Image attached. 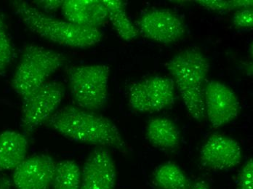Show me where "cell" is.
Here are the masks:
<instances>
[{"label":"cell","instance_id":"cell-19","mask_svg":"<svg viewBox=\"0 0 253 189\" xmlns=\"http://www.w3.org/2000/svg\"><path fill=\"white\" fill-rule=\"evenodd\" d=\"M207 10L217 13H228L234 10L252 9L253 0H198L194 1Z\"/></svg>","mask_w":253,"mask_h":189},{"label":"cell","instance_id":"cell-12","mask_svg":"<svg viewBox=\"0 0 253 189\" xmlns=\"http://www.w3.org/2000/svg\"><path fill=\"white\" fill-rule=\"evenodd\" d=\"M117 169L110 152L106 148L95 149L84 162L80 189H114Z\"/></svg>","mask_w":253,"mask_h":189},{"label":"cell","instance_id":"cell-4","mask_svg":"<svg viewBox=\"0 0 253 189\" xmlns=\"http://www.w3.org/2000/svg\"><path fill=\"white\" fill-rule=\"evenodd\" d=\"M65 60L61 53L38 44L26 46L12 78L14 91L22 98L33 93L63 67Z\"/></svg>","mask_w":253,"mask_h":189},{"label":"cell","instance_id":"cell-24","mask_svg":"<svg viewBox=\"0 0 253 189\" xmlns=\"http://www.w3.org/2000/svg\"><path fill=\"white\" fill-rule=\"evenodd\" d=\"M13 183L12 178L7 175L0 173V189H13Z\"/></svg>","mask_w":253,"mask_h":189},{"label":"cell","instance_id":"cell-8","mask_svg":"<svg viewBox=\"0 0 253 189\" xmlns=\"http://www.w3.org/2000/svg\"><path fill=\"white\" fill-rule=\"evenodd\" d=\"M205 115L211 127L217 130L237 119L240 103L235 92L221 81H207L204 92Z\"/></svg>","mask_w":253,"mask_h":189},{"label":"cell","instance_id":"cell-3","mask_svg":"<svg viewBox=\"0 0 253 189\" xmlns=\"http://www.w3.org/2000/svg\"><path fill=\"white\" fill-rule=\"evenodd\" d=\"M210 68L209 60L197 48L185 49L167 64L185 107L197 122L206 119L204 92Z\"/></svg>","mask_w":253,"mask_h":189},{"label":"cell","instance_id":"cell-22","mask_svg":"<svg viewBox=\"0 0 253 189\" xmlns=\"http://www.w3.org/2000/svg\"><path fill=\"white\" fill-rule=\"evenodd\" d=\"M233 24L237 29H250L253 27L252 9H241L237 10L233 16Z\"/></svg>","mask_w":253,"mask_h":189},{"label":"cell","instance_id":"cell-26","mask_svg":"<svg viewBox=\"0 0 253 189\" xmlns=\"http://www.w3.org/2000/svg\"><path fill=\"white\" fill-rule=\"evenodd\" d=\"M2 30H5V29H4V22H3L2 19L0 18V31Z\"/></svg>","mask_w":253,"mask_h":189},{"label":"cell","instance_id":"cell-6","mask_svg":"<svg viewBox=\"0 0 253 189\" xmlns=\"http://www.w3.org/2000/svg\"><path fill=\"white\" fill-rule=\"evenodd\" d=\"M129 104L135 112H159L175 103V85L171 78L154 76L135 81L129 89Z\"/></svg>","mask_w":253,"mask_h":189},{"label":"cell","instance_id":"cell-14","mask_svg":"<svg viewBox=\"0 0 253 189\" xmlns=\"http://www.w3.org/2000/svg\"><path fill=\"white\" fill-rule=\"evenodd\" d=\"M29 141L26 135L13 130L0 134V170H15L27 158Z\"/></svg>","mask_w":253,"mask_h":189},{"label":"cell","instance_id":"cell-13","mask_svg":"<svg viewBox=\"0 0 253 189\" xmlns=\"http://www.w3.org/2000/svg\"><path fill=\"white\" fill-rule=\"evenodd\" d=\"M61 10L66 21L80 27L99 29L109 20L102 0H64Z\"/></svg>","mask_w":253,"mask_h":189},{"label":"cell","instance_id":"cell-15","mask_svg":"<svg viewBox=\"0 0 253 189\" xmlns=\"http://www.w3.org/2000/svg\"><path fill=\"white\" fill-rule=\"evenodd\" d=\"M146 136L153 147L165 151L178 149L181 139L176 124L165 117L151 119L146 127Z\"/></svg>","mask_w":253,"mask_h":189},{"label":"cell","instance_id":"cell-20","mask_svg":"<svg viewBox=\"0 0 253 189\" xmlns=\"http://www.w3.org/2000/svg\"><path fill=\"white\" fill-rule=\"evenodd\" d=\"M13 48L5 30L0 31V74L11 61Z\"/></svg>","mask_w":253,"mask_h":189},{"label":"cell","instance_id":"cell-1","mask_svg":"<svg viewBox=\"0 0 253 189\" xmlns=\"http://www.w3.org/2000/svg\"><path fill=\"white\" fill-rule=\"evenodd\" d=\"M45 123L52 130L75 142L113 148L125 153L129 151L117 125L95 112L66 106L58 109Z\"/></svg>","mask_w":253,"mask_h":189},{"label":"cell","instance_id":"cell-16","mask_svg":"<svg viewBox=\"0 0 253 189\" xmlns=\"http://www.w3.org/2000/svg\"><path fill=\"white\" fill-rule=\"evenodd\" d=\"M102 1L107 9L109 20L120 38L126 41H131L138 38L139 30L128 18L123 1L120 0Z\"/></svg>","mask_w":253,"mask_h":189},{"label":"cell","instance_id":"cell-9","mask_svg":"<svg viewBox=\"0 0 253 189\" xmlns=\"http://www.w3.org/2000/svg\"><path fill=\"white\" fill-rule=\"evenodd\" d=\"M138 30L145 38L163 44L180 41L186 33V26L177 14L168 9H153L140 17Z\"/></svg>","mask_w":253,"mask_h":189},{"label":"cell","instance_id":"cell-5","mask_svg":"<svg viewBox=\"0 0 253 189\" xmlns=\"http://www.w3.org/2000/svg\"><path fill=\"white\" fill-rule=\"evenodd\" d=\"M67 75L71 94L77 107L95 112L106 107L109 97V65L71 67Z\"/></svg>","mask_w":253,"mask_h":189},{"label":"cell","instance_id":"cell-18","mask_svg":"<svg viewBox=\"0 0 253 189\" xmlns=\"http://www.w3.org/2000/svg\"><path fill=\"white\" fill-rule=\"evenodd\" d=\"M82 171L77 162L63 160L56 162L52 187L53 189H80Z\"/></svg>","mask_w":253,"mask_h":189},{"label":"cell","instance_id":"cell-17","mask_svg":"<svg viewBox=\"0 0 253 189\" xmlns=\"http://www.w3.org/2000/svg\"><path fill=\"white\" fill-rule=\"evenodd\" d=\"M153 182L159 189H188L192 184L185 172L173 162L159 166L154 171Z\"/></svg>","mask_w":253,"mask_h":189},{"label":"cell","instance_id":"cell-23","mask_svg":"<svg viewBox=\"0 0 253 189\" xmlns=\"http://www.w3.org/2000/svg\"><path fill=\"white\" fill-rule=\"evenodd\" d=\"M64 0H40L35 1L36 8L40 10L43 13L50 15L51 13H55L58 9L62 7Z\"/></svg>","mask_w":253,"mask_h":189},{"label":"cell","instance_id":"cell-25","mask_svg":"<svg viewBox=\"0 0 253 189\" xmlns=\"http://www.w3.org/2000/svg\"><path fill=\"white\" fill-rule=\"evenodd\" d=\"M188 189H211L209 184L205 180H200L191 184Z\"/></svg>","mask_w":253,"mask_h":189},{"label":"cell","instance_id":"cell-10","mask_svg":"<svg viewBox=\"0 0 253 189\" xmlns=\"http://www.w3.org/2000/svg\"><path fill=\"white\" fill-rule=\"evenodd\" d=\"M200 159L203 166L209 170H230L242 162V148L234 138L214 133L203 144Z\"/></svg>","mask_w":253,"mask_h":189},{"label":"cell","instance_id":"cell-11","mask_svg":"<svg viewBox=\"0 0 253 189\" xmlns=\"http://www.w3.org/2000/svg\"><path fill=\"white\" fill-rule=\"evenodd\" d=\"M56 162L47 154H37L26 158L13 170L15 189H48L52 187Z\"/></svg>","mask_w":253,"mask_h":189},{"label":"cell","instance_id":"cell-7","mask_svg":"<svg viewBox=\"0 0 253 189\" xmlns=\"http://www.w3.org/2000/svg\"><path fill=\"white\" fill-rule=\"evenodd\" d=\"M65 87L59 81H47L33 93L22 98L21 127L32 133L56 112L62 102Z\"/></svg>","mask_w":253,"mask_h":189},{"label":"cell","instance_id":"cell-21","mask_svg":"<svg viewBox=\"0 0 253 189\" xmlns=\"http://www.w3.org/2000/svg\"><path fill=\"white\" fill-rule=\"evenodd\" d=\"M237 189H253V162L248 159L237 177Z\"/></svg>","mask_w":253,"mask_h":189},{"label":"cell","instance_id":"cell-2","mask_svg":"<svg viewBox=\"0 0 253 189\" xmlns=\"http://www.w3.org/2000/svg\"><path fill=\"white\" fill-rule=\"evenodd\" d=\"M12 6L15 13L31 32L55 44L84 49L98 44L103 38L98 28L80 27L52 18L25 1H14Z\"/></svg>","mask_w":253,"mask_h":189}]
</instances>
